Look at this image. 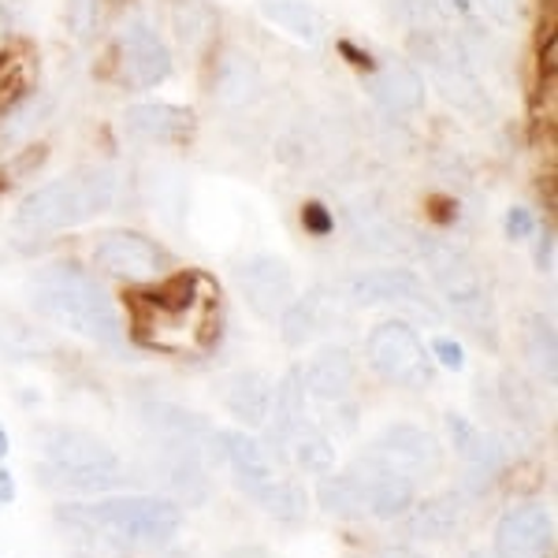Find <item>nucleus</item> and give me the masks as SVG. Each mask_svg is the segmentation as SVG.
Masks as SVG:
<instances>
[{"mask_svg":"<svg viewBox=\"0 0 558 558\" xmlns=\"http://www.w3.org/2000/svg\"><path fill=\"white\" fill-rule=\"evenodd\" d=\"M216 313H220V287L197 268H186L134 291L131 331L142 347L157 354H191L209 347Z\"/></svg>","mask_w":558,"mask_h":558,"instance_id":"nucleus-1","label":"nucleus"},{"mask_svg":"<svg viewBox=\"0 0 558 558\" xmlns=\"http://www.w3.org/2000/svg\"><path fill=\"white\" fill-rule=\"evenodd\" d=\"M26 299L31 310L52 328H68L89 343L120 354L128 343V328L120 320L112 294L97 283L86 268L78 265H45L38 276L26 283Z\"/></svg>","mask_w":558,"mask_h":558,"instance_id":"nucleus-2","label":"nucleus"},{"mask_svg":"<svg viewBox=\"0 0 558 558\" xmlns=\"http://www.w3.org/2000/svg\"><path fill=\"white\" fill-rule=\"evenodd\" d=\"M116 205V172L112 168H75V172L34 186L15 205V228L31 235H57V231L78 228Z\"/></svg>","mask_w":558,"mask_h":558,"instance_id":"nucleus-3","label":"nucleus"},{"mask_svg":"<svg viewBox=\"0 0 558 558\" xmlns=\"http://www.w3.org/2000/svg\"><path fill=\"white\" fill-rule=\"evenodd\" d=\"M41 454V484L57 492H108L120 488V454L94 432L45 425L34 432Z\"/></svg>","mask_w":558,"mask_h":558,"instance_id":"nucleus-4","label":"nucleus"},{"mask_svg":"<svg viewBox=\"0 0 558 558\" xmlns=\"http://www.w3.org/2000/svg\"><path fill=\"white\" fill-rule=\"evenodd\" d=\"M60 521L101 533L138 547L172 544V536L183 529V507L168 495H112L97 502H64L57 510Z\"/></svg>","mask_w":558,"mask_h":558,"instance_id":"nucleus-5","label":"nucleus"},{"mask_svg":"<svg viewBox=\"0 0 558 558\" xmlns=\"http://www.w3.org/2000/svg\"><path fill=\"white\" fill-rule=\"evenodd\" d=\"M407 52H410V64L432 78V86L444 94L447 105H454L462 116L470 120L484 123L495 116V101L484 89V78L476 75L473 68V57L454 34H444V31H432V26H417L410 31L407 38Z\"/></svg>","mask_w":558,"mask_h":558,"instance_id":"nucleus-6","label":"nucleus"},{"mask_svg":"<svg viewBox=\"0 0 558 558\" xmlns=\"http://www.w3.org/2000/svg\"><path fill=\"white\" fill-rule=\"evenodd\" d=\"M413 260H421L428 283L439 291L447 310L495 347V302H492L488 279H484L481 265H476L462 246H454V242L428 239V235H421L417 257Z\"/></svg>","mask_w":558,"mask_h":558,"instance_id":"nucleus-7","label":"nucleus"},{"mask_svg":"<svg viewBox=\"0 0 558 558\" xmlns=\"http://www.w3.org/2000/svg\"><path fill=\"white\" fill-rule=\"evenodd\" d=\"M365 362L391 387H407V391H428L436 384V362H432L425 339L417 336L410 320L391 317L368 328L365 336Z\"/></svg>","mask_w":558,"mask_h":558,"instance_id":"nucleus-8","label":"nucleus"},{"mask_svg":"<svg viewBox=\"0 0 558 558\" xmlns=\"http://www.w3.org/2000/svg\"><path fill=\"white\" fill-rule=\"evenodd\" d=\"M94 268L105 276H116L123 283H149V279H160L172 265V254L160 246L157 239L142 235V231H105L101 239L94 242Z\"/></svg>","mask_w":558,"mask_h":558,"instance_id":"nucleus-9","label":"nucleus"},{"mask_svg":"<svg viewBox=\"0 0 558 558\" xmlns=\"http://www.w3.org/2000/svg\"><path fill=\"white\" fill-rule=\"evenodd\" d=\"M343 294L350 305H410V310L425 313L428 320H439L436 302L428 299V287L413 268H362V272L347 276Z\"/></svg>","mask_w":558,"mask_h":558,"instance_id":"nucleus-10","label":"nucleus"},{"mask_svg":"<svg viewBox=\"0 0 558 558\" xmlns=\"http://www.w3.org/2000/svg\"><path fill=\"white\" fill-rule=\"evenodd\" d=\"M235 287H239V299L246 302V310L260 320H276L287 305L299 299L291 265L276 254H254L239 260Z\"/></svg>","mask_w":558,"mask_h":558,"instance_id":"nucleus-11","label":"nucleus"},{"mask_svg":"<svg viewBox=\"0 0 558 558\" xmlns=\"http://www.w3.org/2000/svg\"><path fill=\"white\" fill-rule=\"evenodd\" d=\"M172 45L146 20H131L120 31V83L128 89H157L172 78Z\"/></svg>","mask_w":558,"mask_h":558,"instance_id":"nucleus-12","label":"nucleus"},{"mask_svg":"<svg viewBox=\"0 0 558 558\" xmlns=\"http://www.w3.org/2000/svg\"><path fill=\"white\" fill-rule=\"evenodd\" d=\"M380 462H387L391 470L407 473V476H439L444 473V447L432 436L428 428L399 421V425H387L380 436L368 447Z\"/></svg>","mask_w":558,"mask_h":558,"instance_id":"nucleus-13","label":"nucleus"},{"mask_svg":"<svg viewBox=\"0 0 558 558\" xmlns=\"http://www.w3.org/2000/svg\"><path fill=\"white\" fill-rule=\"evenodd\" d=\"M555 521L544 502H514L495 525V558H551Z\"/></svg>","mask_w":558,"mask_h":558,"instance_id":"nucleus-14","label":"nucleus"},{"mask_svg":"<svg viewBox=\"0 0 558 558\" xmlns=\"http://www.w3.org/2000/svg\"><path fill=\"white\" fill-rule=\"evenodd\" d=\"M350 473H354L365 488L368 518L395 521V518L410 514V507L417 502V481L399 470H391V465L380 462L373 451L357 454L354 462H350Z\"/></svg>","mask_w":558,"mask_h":558,"instance_id":"nucleus-15","label":"nucleus"},{"mask_svg":"<svg viewBox=\"0 0 558 558\" xmlns=\"http://www.w3.org/2000/svg\"><path fill=\"white\" fill-rule=\"evenodd\" d=\"M209 458L216 465H228L235 473V484L250 499H257L268 484L276 481V465H272V454L265 451V444L246 432H209Z\"/></svg>","mask_w":558,"mask_h":558,"instance_id":"nucleus-16","label":"nucleus"},{"mask_svg":"<svg viewBox=\"0 0 558 558\" xmlns=\"http://www.w3.org/2000/svg\"><path fill=\"white\" fill-rule=\"evenodd\" d=\"M123 131L149 146H191L197 134V116L186 105L138 101L123 108Z\"/></svg>","mask_w":558,"mask_h":558,"instance_id":"nucleus-17","label":"nucleus"},{"mask_svg":"<svg viewBox=\"0 0 558 558\" xmlns=\"http://www.w3.org/2000/svg\"><path fill=\"white\" fill-rule=\"evenodd\" d=\"M260 86H265V71H260V60L242 45H223L216 52L213 64V83L209 94L220 108H246L260 97Z\"/></svg>","mask_w":558,"mask_h":558,"instance_id":"nucleus-18","label":"nucleus"},{"mask_svg":"<svg viewBox=\"0 0 558 558\" xmlns=\"http://www.w3.org/2000/svg\"><path fill=\"white\" fill-rule=\"evenodd\" d=\"M368 94L380 101L391 116H413L428 101L425 75L410 64L407 57H391L368 75Z\"/></svg>","mask_w":558,"mask_h":558,"instance_id":"nucleus-19","label":"nucleus"},{"mask_svg":"<svg viewBox=\"0 0 558 558\" xmlns=\"http://www.w3.org/2000/svg\"><path fill=\"white\" fill-rule=\"evenodd\" d=\"M357 380V362L347 347H320L310 357V365L302 368V387L305 395L320 402H343L350 399Z\"/></svg>","mask_w":558,"mask_h":558,"instance_id":"nucleus-20","label":"nucleus"},{"mask_svg":"<svg viewBox=\"0 0 558 558\" xmlns=\"http://www.w3.org/2000/svg\"><path fill=\"white\" fill-rule=\"evenodd\" d=\"M38 89V52L26 38L0 45V120L23 108Z\"/></svg>","mask_w":558,"mask_h":558,"instance_id":"nucleus-21","label":"nucleus"},{"mask_svg":"<svg viewBox=\"0 0 558 558\" xmlns=\"http://www.w3.org/2000/svg\"><path fill=\"white\" fill-rule=\"evenodd\" d=\"M305 421V387H302V368H287L272 384V410L265 421V451L283 458V444L294 428Z\"/></svg>","mask_w":558,"mask_h":558,"instance_id":"nucleus-22","label":"nucleus"},{"mask_svg":"<svg viewBox=\"0 0 558 558\" xmlns=\"http://www.w3.org/2000/svg\"><path fill=\"white\" fill-rule=\"evenodd\" d=\"M350 235H354L357 246L365 254H376V257H399V260H410L417 257V242H421V231L407 228V223L391 220V216H354L350 223Z\"/></svg>","mask_w":558,"mask_h":558,"instance_id":"nucleus-23","label":"nucleus"},{"mask_svg":"<svg viewBox=\"0 0 558 558\" xmlns=\"http://www.w3.org/2000/svg\"><path fill=\"white\" fill-rule=\"evenodd\" d=\"M223 410L246 428H265L272 410V380L257 368H242L223 384Z\"/></svg>","mask_w":558,"mask_h":558,"instance_id":"nucleus-24","label":"nucleus"},{"mask_svg":"<svg viewBox=\"0 0 558 558\" xmlns=\"http://www.w3.org/2000/svg\"><path fill=\"white\" fill-rule=\"evenodd\" d=\"M447 432H451V447L476 476H495L507 462L502 444L488 432H481L465 413H447Z\"/></svg>","mask_w":558,"mask_h":558,"instance_id":"nucleus-25","label":"nucleus"},{"mask_svg":"<svg viewBox=\"0 0 558 558\" xmlns=\"http://www.w3.org/2000/svg\"><path fill=\"white\" fill-rule=\"evenodd\" d=\"M168 26L172 38L183 52H205L220 31V15H216L213 0H168Z\"/></svg>","mask_w":558,"mask_h":558,"instance_id":"nucleus-26","label":"nucleus"},{"mask_svg":"<svg viewBox=\"0 0 558 558\" xmlns=\"http://www.w3.org/2000/svg\"><path fill=\"white\" fill-rule=\"evenodd\" d=\"M257 12L268 26L283 31L291 41L310 45V49H317L328 31L320 8H313L310 0H257Z\"/></svg>","mask_w":558,"mask_h":558,"instance_id":"nucleus-27","label":"nucleus"},{"mask_svg":"<svg viewBox=\"0 0 558 558\" xmlns=\"http://www.w3.org/2000/svg\"><path fill=\"white\" fill-rule=\"evenodd\" d=\"M410 510L413 514L407 521V533L417 539H447L462 525V495L458 492L432 495L425 502H413Z\"/></svg>","mask_w":558,"mask_h":558,"instance_id":"nucleus-28","label":"nucleus"},{"mask_svg":"<svg viewBox=\"0 0 558 558\" xmlns=\"http://www.w3.org/2000/svg\"><path fill=\"white\" fill-rule=\"evenodd\" d=\"M0 350L15 362H38V357L57 354V339L20 313L0 310Z\"/></svg>","mask_w":558,"mask_h":558,"instance_id":"nucleus-29","label":"nucleus"},{"mask_svg":"<svg viewBox=\"0 0 558 558\" xmlns=\"http://www.w3.org/2000/svg\"><path fill=\"white\" fill-rule=\"evenodd\" d=\"M317 502L324 514L331 518H347V521H357L368 514V499H365V488L354 473L343 470V473H324L320 484H317Z\"/></svg>","mask_w":558,"mask_h":558,"instance_id":"nucleus-30","label":"nucleus"},{"mask_svg":"<svg viewBox=\"0 0 558 558\" xmlns=\"http://www.w3.org/2000/svg\"><path fill=\"white\" fill-rule=\"evenodd\" d=\"M283 458H291L302 473H313V476L336 470V447H331V439L324 436L317 425H310V421H302V425L287 436Z\"/></svg>","mask_w":558,"mask_h":558,"instance_id":"nucleus-31","label":"nucleus"},{"mask_svg":"<svg viewBox=\"0 0 558 558\" xmlns=\"http://www.w3.org/2000/svg\"><path fill=\"white\" fill-rule=\"evenodd\" d=\"M146 421L165 436V444H194L205 447L209 444V421H202L197 413L172 407V402H149L146 407Z\"/></svg>","mask_w":558,"mask_h":558,"instance_id":"nucleus-32","label":"nucleus"},{"mask_svg":"<svg viewBox=\"0 0 558 558\" xmlns=\"http://www.w3.org/2000/svg\"><path fill=\"white\" fill-rule=\"evenodd\" d=\"M257 502L265 507L268 518L283 521V525H294V521H302L310 514V492H305V484L294 481V476H276V481L257 495Z\"/></svg>","mask_w":558,"mask_h":558,"instance_id":"nucleus-33","label":"nucleus"},{"mask_svg":"<svg viewBox=\"0 0 558 558\" xmlns=\"http://www.w3.org/2000/svg\"><path fill=\"white\" fill-rule=\"evenodd\" d=\"M276 320H279V339H283V343L291 347V350H302L320 331V302H317V294L294 299Z\"/></svg>","mask_w":558,"mask_h":558,"instance_id":"nucleus-34","label":"nucleus"},{"mask_svg":"<svg viewBox=\"0 0 558 558\" xmlns=\"http://www.w3.org/2000/svg\"><path fill=\"white\" fill-rule=\"evenodd\" d=\"M525 354H529V362L539 368V376H544L547 384H555V324L547 320L544 313L529 317Z\"/></svg>","mask_w":558,"mask_h":558,"instance_id":"nucleus-35","label":"nucleus"},{"mask_svg":"<svg viewBox=\"0 0 558 558\" xmlns=\"http://www.w3.org/2000/svg\"><path fill=\"white\" fill-rule=\"evenodd\" d=\"M49 142H34V146L26 149H15L12 157L0 165V191H12V186L26 183V179H34L45 168V160H49Z\"/></svg>","mask_w":558,"mask_h":558,"instance_id":"nucleus-36","label":"nucleus"},{"mask_svg":"<svg viewBox=\"0 0 558 558\" xmlns=\"http://www.w3.org/2000/svg\"><path fill=\"white\" fill-rule=\"evenodd\" d=\"M97 15H101V0H64V26L75 41L94 38Z\"/></svg>","mask_w":558,"mask_h":558,"instance_id":"nucleus-37","label":"nucleus"},{"mask_svg":"<svg viewBox=\"0 0 558 558\" xmlns=\"http://www.w3.org/2000/svg\"><path fill=\"white\" fill-rule=\"evenodd\" d=\"M299 216H302L305 235H313V239H328L331 231H336V213H331L324 202H302Z\"/></svg>","mask_w":558,"mask_h":558,"instance_id":"nucleus-38","label":"nucleus"},{"mask_svg":"<svg viewBox=\"0 0 558 558\" xmlns=\"http://www.w3.org/2000/svg\"><path fill=\"white\" fill-rule=\"evenodd\" d=\"M387 4V15H391L399 26L407 31H417V26H428V0H384Z\"/></svg>","mask_w":558,"mask_h":558,"instance_id":"nucleus-39","label":"nucleus"},{"mask_svg":"<svg viewBox=\"0 0 558 558\" xmlns=\"http://www.w3.org/2000/svg\"><path fill=\"white\" fill-rule=\"evenodd\" d=\"M428 354H432V362L444 365L447 373H462V368H465V347L458 343V339H451V336H436V339H432Z\"/></svg>","mask_w":558,"mask_h":558,"instance_id":"nucleus-40","label":"nucleus"},{"mask_svg":"<svg viewBox=\"0 0 558 558\" xmlns=\"http://www.w3.org/2000/svg\"><path fill=\"white\" fill-rule=\"evenodd\" d=\"M536 216L533 209H525V205H510L507 216H502V231H507V239L510 242H525V239H533L536 235Z\"/></svg>","mask_w":558,"mask_h":558,"instance_id":"nucleus-41","label":"nucleus"},{"mask_svg":"<svg viewBox=\"0 0 558 558\" xmlns=\"http://www.w3.org/2000/svg\"><path fill=\"white\" fill-rule=\"evenodd\" d=\"M495 26H514L521 20V0H473Z\"/></svg>","mask_w":558,"mask_h":558,"instance_id":"nucleus-42","label":"nucleus"},{"mask_svg":"<svg viewBox=\"0 0 558 558\" xmlns=\"http://www.w3.org/2000/svg\"><path fill=\"white\" fill-rule=\"evenodd\" d=\"M502 384H507L502 391H507V407L514 410V417H521V410L533 417V395H529V387L521 384L518 376H510V373H507V380H502Z\"/></svg>","mask_w":558,"mask_h":558,"instance_id":"nucleus-43","label":"nucleus"},{"mask_svg":"<svg viewBox=\"0 0 558 558\" xmlns=\"http://www.w3.org/2000/svg\"><path fill=\"white\" fill-rule=\"evenodd\" d=\"M428 12H436L439 20H447V23L470 20V15H473V0H428Z\"/></svg>","mask_w":558,"mask_h":558,"instance_id":"nucleus-44","label":"nucleus"},{"mask_svg":"<svg viewBox=\"0 0 558 558\" xmlns=\"http://www.w3.org/2000/svg\"><path fill=\"white\" fill-rule=\"evenodd\" d=\"M339 52L347 57V64H350V68L365 71V75H373V71H376V57H373L368 49H357L354 41H347V38H343V41H339Z\"/></svg>","mask_w":558,"mask_h":558,"instance_id":"nucleus-45","label":"nucleus"},{"mask_svg":"<svg viewBox=\"0 0 558 558\" xmlns=\"http://www.w3.org/2000/svg\"><path fill=\"white\" fill-rule=\"evenodd\" d=\"M536 272H555V231L544 228L536 242Z\"/></svg>","mask_w":558,"mask_h":558,"instance_id":"nucleus-46","label":"nucleus"},{"mask_svg":"<svg viewBox=\"0 0 558 558\" xmlns=\"http://www.w3.org/2000/svg\"><path fill=\"white\" fill-rule=\"evenodd\" d=\"M15 495H20V488H15V476L8 465H0V507H12Z\"/></svg>","mask_w":558,"mask_h":558,"instance_id":"nucleus-47","label":"nucleus"},{"mask_svg":"<svg viewBox=\"0 0 558 558\" xmlns=\"http://www.w3.org/2000/svg\"><path fill=\"white\" fill-rule=\"evenodd\" d=\"M380 558H428V555L413 551V547H402V544H391V547H384Z\"/></svg>","mask_w":558,"mask_h":558,"instance_id":"nucleus-48","label":"nucleus"},{"mask_svg":"<svg viewBox=\"0 0 558 558\" xmlns=\"http://www.w3.org/2000/svg\"><path fill=\"white\" fill-rule=\"evenodd\" d=\"M8 451H12V439H8V428L0 425V458H8Z\"/></svg>","mask_w":558,"mask_h":558,"instance_id":"nucleus-49","label":"nucleus"},{"mask_svg":"<svg viewBox=\"0 0 558 558\" xmlns=\"http://www.w3.org/2000/svg\"><path fill=\"white\" fill-rule=\"evenodd\" d=\"M165 558H186V555H179V551H172V555H165Z\"/></svg>","mask_w":558,"mask_h":558,"instance_id":"nucleus-50","label":"nucleus"},{"mask_svg":"<svg viewBox=\"0 0 558 558\" xmlns=\"http://www.w3.org/2000/svg\"><path fill=\"white\" fill-rule=\"evenodd\" d=\"M15 4H26V0H15Z\"/></svg>","mask_w":558,"mask_h":558,"instance_id":"nucleus-51","label":"nucleus"}]
</instances>
